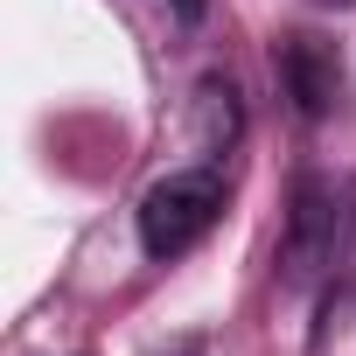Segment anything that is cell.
I'll return each instance as SVG.
<instances>
[{"label":"cell","mask_w":356,"mask_h":356,"mask_svg":"<svg viewBox=\"0 0 356 356\" xmlns=\"http://www.w3.org/2000/svg\"><path fill=\"white\" fill-rule=\"evenodd\" d=\"M321 8H356V0H321Z\"/></svg>","instance_id":"5b68a950"},{"label":"cell","mask_w":356,"mask_h":356,"mask_svg":"<svg viewBox=\"0 0 356 356\" xmlns=\"http://www.w3.org/2000/svg\"><path fill=\"white\" fill-rule=\"evenodd\" d=\"M349 252V210H342V189L321 182V175H307V182L293 189V217H286V286H314L321 273H335Z\"/></svg>","instance_id":"7a4b0ae2"},{"label":"cell","mask_w":356,"mask_h":356,"mask_svg":"<svg viewBox=\"0 0 356 356\" xmlns=\"http://www.w3.org/2000/svg\"><path fill=\"white\" fill-rule=\"evenodd\" d=\"M224 217V175L217 168H182L168 175V182H154L140 196V245L154 259H182L189 245H203Z\"/></svg>","instance_id":"6da1fadb"},{"label":"cell","mask_w":356,"mask_h":356,"mask_svg":"<svg viewBox=\"0 0 356 356\" xmlns=\"http://www.w3.org/2000/svg\"><path fill=\"white\" fill-rule=\"evenodd\" d=\"M273 63H280V84H286V98H293L300 119H321L342 98V63H335V49L321 35H286L273 49Z\"/></svg>","instance_id":"3957f363"},{"label":"cell","mask_w":356,"mask_h":356,"mask_svg":"<svg viewBox=\"0 0 356 356\" xmlns=\"http://www.w3.org/2000/svg\"><path fill=\"white\" fill-rule=\"evenodd\" d=\"M203 8H210V0H175V15H182V22H203Z\"/></svg>","instance_id":"277c9868"}]
</instances>
